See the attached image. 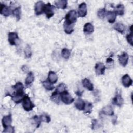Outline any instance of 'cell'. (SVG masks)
<instances>
[{"instance_id":"cell-1","label":"cell","mask_w":133,"mask_h":133,"mask_svg":"<svg viewBox=\"0 0 133 133\" xmlns=\"http://www.w3.org/2000/svg\"><path fill=\"white\" fill-rule=\"evenodd\" d=\"M22 107L26 111H30L33 110L35 105L31 101L28 95L25 94L22 100Z\"/></svg>"},{"instance_id":"cell-2","label":"cell","mask_w":133,"mask_h":133,"mask_svg":"<svg viewBox=\"0 0 133 133\" xmlns=\"http://www.w3.org/2000/svg\"><path fill=\"white\" fill-rule=\"evenodd\" d=\"M77 20V13L75 10H71L69 11L65 15V22L70 23L74 24Z\"/></svg>"},{"instance_id":"cell-3","label":"cell","mask_w":133,"mask_h":133,"mask_svg":"<svg viewBox=\"0 0 133 133\" xmlns=\"http://www.w3.org/2000/svg\"><path fill=\"white\" fill-rule=\"evenodd\" d=\"M60 99L62 102L65 104H70L74 101V98L71 95L65 90L60 94Z\"/></svg>"},{"instance_id":"cell-4","label":"cell","mask_w":133,"mask_h":133,"mask_svg":"<svg viewBox=\"0 0 133 133\" xmlns=\"http://www.w3.org/2000/svg\"><path fill=\"white\" fill-rule=\"evenodd\" d=\"M54 8L55 6L51 5L49 3L45 5L43 9V12L46 15L48 19H50L54 15Z\"/></svg>"},{"instance_id":"cell-5","label":"cell","mask_w":133,"mask_h":133,"mask_svg":"<svg viewBox=\"0 0 133 133\" xmlns=\"http://www.w3.org/2000/svg\"><path fill=\"white\" fill-rule=\"evenodd\" d=\"M45 4L43 1H39L37 2L34 6V11L36 15H39L43 13V9Z\"/></svg>"},{"instance_id":"cell-6","label":"cell","mask_w":133,"mask_h":133,"mask_svg":"<svg viewBox=\"0 0 133 133\" xmlns=\"http://www.w3.org/2000/svg\"><path fill=\"white\" fill-rule=\"evenodd\" d=\"M19 36L16 32H9L8 34V41L11 45H16Z\"/></svg>"},{"instance_id":"cell-7","label":"cell","mask_w":133,"mask_h":133,"mask_svg":"<svg viewBox=\"0 0 133 133\" xmlns=\"http://www.w3.org/2000/svg\"><path fill=\"white\" fill-rule=\"evenodd\" d=\"M77 14L79 17H84L87 15V7L85 3H82L78 6Z\"/></svg>"},{"instance_id":"cell-8","label":"cell","mask_w":133,"mask_h":133,"mask_svg":"<svg viewBox=\"0 0 133 133\" xmlns=\"http://www.w3.org/2000/svg\"><path fill=\"white\" fill-rule=\"evenodd\" d=\"M95 68L96 73L98 75H103L104 74L106 67L103 63L98 62L96 64Z\"/></svg>"},{"instance_id":"cell-9","label":"cell","mask_w":133,"mask_h":133,"mask_svg":"<svg viewBox=\"0 0 133 133\" xmlns=\"http://www.w3.org/2000/svg\"><path fill=\"white\" fill-rule=\"evenodd\" d=\"M118 58L119 63L121 65H122L123 66H125L127 64L128 59H129V57L128 54L126 52H124L122 55H118Z\"/></svg>"},{"instance_id":"cell-10","label":"cell","mask_w":133,"mask_h":133,"mask_svg":"<svg viewBox=\"0 0 133 133\" xmlns=\"http://www.w3.org/2000/svg\"><path fill=\"white\" fill-rule=\"evenodd\" d=\"M122 83L125 87H129L132 84V80L128 74H126L122 77Z\"/></svg>"},{"instance_id":"cell-11","label":"cell","mask_w":133,"mask_h":133,"mask_svg":"<svg viewBox=\"0 0 133 133\" xmlns=\"http://www.w3.org/2000/svg\"><path fill=\"white\" fill-rule=\"evenodd\" d=\"M112 103L118 107H121L124 103V100L121 95L119 94H116L112 99Z\"/></svg>"},{"instance_id":"cell-12","label":"cell","mask_w":133,"mask_h":133,"mask_svg":"<svg viewBox=\"0 0 133 133\" xmlns=\"http://www.w3.org/2000/svg\"><path fill=\"white\" fill-rule=\"evenodd\" d=\"M15 92L14 94H24L23 92L24 86L21 82H17L15 85L12 86Z\"/></svg>"},{"instance_id":"cell-13","label":"cell","mask_w":133,"mask_h":133,"mask_svg":"<svg viewBox=\"0 0 133 133\" xmlns=\"http://www.w3.org/2000/svg\"><path fill=\"white\" fill-rule=\"evenodd\" d=\"M2 123L3 127L5 128L8 126H10L12 123L11 114H9L7 115L4 116L2 120Z\"/></svg>"},{"instance_id":"cell-14","label":"cell","mask_w":133,"mask_h":133,"mask_svg":"<svg viewBox=\"0 0 133 133\" xmlns=\"http://www.w3.org/2000/svg\"><path fill=\"white\" fill-rule=\"evenodd\" d=\"M11 12L10 8L6 5L1 4L0 7V13L5 17H8L10 15Z\"/></svg>"},{"instance_id":"cell-15","label":"cell","mask_w":133,"mask_h":133,"mask_svg":"<svg viewBox=\"0 0 133 133\" xmlns=\"http://www.w3.org/2000/svg\"><path fill=\"white\" fill-rule=\"evenodd\" d=\"M58 79V77L57 74L53 72V71H49L48 74V77L47 80L51 83V84H55Z\"/></svg>"},{"instance_id":"cell-16","label":"cell","mask_w":133,"mask_h":133,"mask_svg":"<svg viewBox=\"0 0 133 133\" xmlns=\"http://www.w3.org/2000/svg\"><path fill=\"white\" fill-rule=\"evenodd\" d=\"M83 86L89 91H92L94 90V85L90 80L88 78H84L82 81Z\"/></svg>"},{"instance_id":"cell-17","label":"cell","mask_w":133,"mask_h":133,"mask_svg":"<svg viewBox=\"0 0 133 133\" xmlns=\"http://www.w3.org/2000/svg\"><path fill=\"white\" fill-rule=\"evenodd\" d=\"M86 102L82 99L78 98L75 102V107L76 108L80 111H83L85 107Z\"/></svg>"},{"instance_id":"cell-18","label":"cell","mask_w":133,"mask_h":133,"mask_svg":"<svg viewBox=\"0 0 133 133\" xmlns=\"http://www.w3.org/2000/svg\"><path fill=\"white\" fill-rule=\"evenodd\" d=\"M106 17L108 22L110 23H113L116 20V14L113 11H109L106 13Z\"/></svg>"},{"instance_id":"cell-19","label":"cell","mask_w":133,"mask_h":133,"mask_svg":"<svg viewBox=\"0 0 133 133\" xmlns=\"http://www.w3.org/2000/svg\"><path fill=\"white\" fill-rule=\"evenodd\" d=\"M63 28L64 32L68 34H71L74 31V24H70L64 21Z\"/></svg>"},{"instance_id":"cell-20","label":"cell","mask_w":133,"mask_h":133,"mask_svg":"<svg viewBox=\"0 0 133 133\" xmlns=\"http://www.w3.org/2000/svg\"><path fill=\"white\" fill-rule=\"evenodd\" d=\"M83 31L86 34H91L93 33L94 31V27L91 23L89 22L86 23L85 24L84 26Z\"/></svg>"},{"instance_id":"cell-21","label":"cell","mask_w":133,"mask_h":133,"mask_svg":"<svg viewBox=\"0 0 133 133\" xmlns=\"http://www.w3.org/2000/svg\"><path fill=\"white\" fill-rule=\"evenodd\" d=\"M25 94H13L12 95H9V96L11 97L12 100L14 101V102L18 104L20 103L23 98V97Z\"/></svg>"},{"instance_id":"cell-22","label":"cell","mask_w":133,"mask_h":133,"mask_svg":"<svg viewBox=\"0 0 133 133\" xmlns=\"http://www.w3.org/2000/svg\"><path fill=\"white\" fill-rule=\"evenodd\" d=\"M101 113L106 115L112 116L114 114V111L111 105H107L103 107L101 110Z\"/></svg>"},{"instance_id":"cell-23","label":"cell","mask_w":133,"mask_h":133,"mask_svg":"<svg viewBox=\"0 0 133 133\" xmlns=\"http://www.w3.org/2000/svg\"><path fill=\"white\" fill-rule=\"evenodd\" d=\"M55 4L58 8L65 9L67 7L68 2L66 0L57 1L55 2Z\"/></svg>"},{"instance_id":"cell-24","label":"cell","mask_w":133,"mask_h":133,"mask_svg":"<svg viewBox=\"0 0 133 133\" xmlns=\"http://www.w3.org/2000/svg\"><path fill=\"white\" fill-rule=\"evenodd\" d=\"M124 9L125 7L123 4H118L116 7H115L114 9V11L116 15L122 16L124 14Z\"/></svg>"},{"instance_id":"cell-25","label":"cell","mask_w":133,"mask_h":133,"mask_svg":"<svg viewBox=\"0 0 133 133\" xmlns=\"http://www.w3.org/2000/svg\"><path fill=\"white\" fill-rule=\"evenodd\" d=\"M114 30L118 32L121 34H123L125 31V25L121 22H117L113 26Z\"/></svg>"},{"instance_id":"cell-26","label":"cell","mask_w":133,"mask_h":133,"mask_svg":"<svg viewBox=\"0 0 133 133\" xmlns=\"http://www.w3.org/2000/svg\"><path fill=\"white\" fill-rule=\"evenodd\" d=\"M12 14L14 17H16L17 21L20 20L21 18V7L19 6L15 8L12 11Z\"/></svg>"},{"instance_id":"cell-27","label":"cell","mask_w":133,"mask_h":133,"mask_svg":"<svg viewBox=\"0 0 133 133\" xmlns=\"http://www.w3.org/2000/svg\"><path fill=\"white\" fill-rule=\"evenodd\" d=\"M34 80V76L32 72L28 73L25 79V84L26 85H30Z\"/></svg>"},{"instance_id":"cell-28","label":"cell","mask_w":133,"mask_h":133,"mask_svg":"<svg viewBox=\"0 0 133 133\" xmlns=\"http://www.w3.org/2000/svg\"><path fill=\"white\" fill-rule=\"evenodd\" d=\"M50 99L54 102L56 103L57 104H59L60 102V95L58 94L56 91H54L50 97Z\"/></svg>"},{"instance_id":"cell-29","label":"cell","mask_w":133,"mask_h":133,"mask_svg":"<svg viewBox=\"0 0 133 133\" xmlns=\"http://www.w3.org/2000/svg\"><path fill=\"white\" fill-rule=\"evenodd\" d=\"M61 56L65 59H68L71 56V51L70 49L64 48L61 50Z\"/></svg>"},{"instance_id":"cell-30","label":"cell","mask_w":133,"mask_h":133,"mask_svg":"<svg viewBox=\"0 0 133 133\" xmlns=\"http://www.w3.org/2000/svg\"><path fill=\"white\" fill-rule=\"evenodd\" d=\"M66 90V86L65 85V84L62 83H60L57 87L56 89L55 90V91H56L58 94H61L62 93L63 91Z\"/></svg>"},{"instance_id":"cell-31","label":"cell","mask_w":133,"mask_h":133,"mask_svg":"<svg viewBox=\"0 0 133 133\" xmlns=\"http://www.w3.org/2000/svg\"><path fill=\"white\" fill-rule=\"evenodd\" d=\"M42 83L43 84V86L44 87V88L47 90H52L55 88V87L52 85V84L50 83L48 80L43 81Z\"/></svg>"},{"instance_id":"cell-32","label":"cell","mask_w":133,"mask_h":133,"mask_svg":"<svg viewBox=\"0 0 133 133\" xmlns=\"http://www.w3.org/2000/svg\"><path fill=\"white\" fill-rule=\"evenodd\" d=\"M92 104L90 102H86L85 104V107L84 110H83L85 113H90L92 112Z\"/></svg>"},{"instance_id":"cell-33","label":"cell","mask_w":133,"mask_h":133,"mask_svg":"<svg viewBox=\"0 0 133 133\" xmlns=\"http://www.w3.org/2000/svg\"><path fill=\"white\" fill-rule=\"evenodd\" d=\"M25 57L26 58H30L32 56V50L31 47L29 45H27L24 49Z\"/></svg>"},{"instance_id":"cell-34","label":"cell","mask_w":133,"mask_h":133,"mask_svg":"<svg viewBox=\"0 0 133 133\" xmlns=\"http://www.w3.org/2000/svg\"><path fill=\"white\" fill-rule=\"evenodd\" d=\"M106 10L105 8H103L101 9H100L98 12H97V16L99 18H101V19H103L105 17V16H106Z\"/></svg>"},{"instance_id":"cell-35","label":"cell","mask_w":133,"mask_h":133,"mask_svg":"<svg viewBox=\"0 0 133 133\" xmlns=\"http://www.w3.org/2000/svg\"><path fill=\"white\" fill-rule=\"evenodd\" d=\"M39 116L40 119L41 121V122H46V123H49L50 121V117L49 115L46 114H42Z\"/></svg>"},{"instance_id":"cell-36","label":"cell","mask_w":133,"mask_h":133,"mask_svg":"<svg viewBox=\"0 0 133 133\" xmlns=\"http://www.w3.org/2000/svg\"><path fill=\"white\" fill-rule=\"evenodd\" d=\"M126 38V40L128 42V43L131 46H132L133 45H132V31H131L130 33L127 34Z\"/></svg>"},{"instance_id":"cell-37","label":"cell","mask_w":133,"mask_h":133,"mask_svg":"<svg viewBox=\"0 0 133 133\" xmlns=\"http://www.w3.org/2000/svg\"><path fill=\"white\" fill-rule=\"evenodd\" d=\"M32 119L34 121V122H35V124L36 125V127L37 128L39 127V126H40L41 123L42 122L41 119H40L39 116H37V115H35V116H34L32 117Z\"/></svg>"},{"instance_id":"cell-38","label":"cell","mask_w":133,"mask_h":133,"mask_svg":"<svg viewBox=\"0 0 133 133\" xmlns=\"http://www.w3.org/2000/svg\"><path fill=\"white\" fill-rule=\"evenodd\" d=\"M5 129L3 130V132H7V133H13L15 132L14 127L11 126V125L7 126V127L4 128Z\"/></svg>"},{"instance_id":"cell-39","label":"cell","mask_w":133,"mask_h":133,"mask_svg":"<svg viewBox=\"0 0 133 133\" xmlns=\"http://www.w3.org/2000/svg\"><path fill=\"white\" fill-rule=\"evenodd\" d=\"M97 125V120L94 119L92 122V129H94L95 128H96V126Z\"/></svg>"},{"instance_id":"cell-40","label":"cell","mask_w":133,"mask_h":133,"mask_svg":"<svg viewBox=\"0 0 133 133\" xmlns=\"http://www.w3.org/2000/svg\"><path fill=\"white\" fill-rule=\"evenodd\" d=\"M113 62H114V61L111 58H108L106 60V62L107 64H109L110 63H113Z\"/></svg>"},{"instance_id":"cell-41","label":"cell","mask_w":133,"mask_h":133,"mask_svg":"<svg viewBox=\"0 0 133 133\" xmlns=\"http://www.w3.org/2000/svg\"><path fill=\"white\" fill-rule=\"evenodd\" d=\"M75 93H76V94L77 96H81L82 95L83 91L81 92L79 91H76Z\"/></svg>"}]
</instances>
